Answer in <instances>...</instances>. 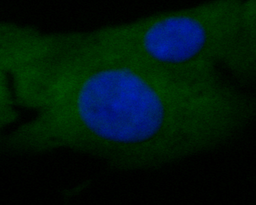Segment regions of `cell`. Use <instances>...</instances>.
Returning a JSON list of instances; mask_svg holds the SVG:
<instances>
[{
	"mask_svg": "<svg viewBox=\"0 0 256 205\" xmlns=\"http://www.w3.org/2000/svg\"><path fill=\"white\" fill-rule=\"evenodd\" d=\"M87 91L96 136L113 165L164 164L182 141L190 100L186 85L108 40L96 51Z\"/></svg>",
	"mask_w": 256,
	"mask_h": 205,
	"instance_id": "obj_1",
	"label": "cell"
},
{
	"mask_svg": "<svg viewBox=\"0 0 256 205\" xmlns=\"http://www.w3.org/2000/svg\"><path fill=\"white\" fill-rule=\"evenodd\" d=\"M242 0H212L110 27L122 49L148 64L198 81L217 73L238 34Z\"/></svg>",
	"mask_w": 256,
	"mask_h": 205,
	"instance_id": "obj_2",
	"label": "cell"
}]
</instances>
